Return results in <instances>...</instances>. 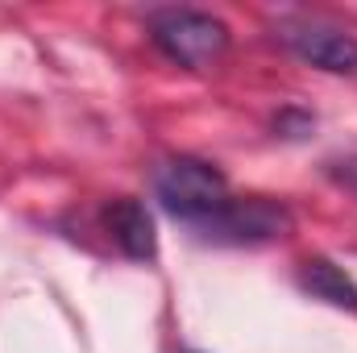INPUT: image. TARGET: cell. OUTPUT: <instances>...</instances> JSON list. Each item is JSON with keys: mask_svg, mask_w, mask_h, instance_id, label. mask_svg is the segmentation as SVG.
Returning a JSON list of instances; mask_svg holds the SVG:
<instances>
[{"mask_svg": "<svg viewBox=\"0 0 357 353\" xmlns=\"http://www.w3.org/2000/svg\"><path fill=\"white\" fill-rule=\"evenodd\" d=\"M278 38L287 42V50L303 63H312L316 71L328 75H357V38L349 29L320 21V17H299L287 21L278 29Z\"/></svg>", "mask_w": 357, "mask_h": 353, "instance_id": "277c9868", "label": "cell"}, {"mask_svg": "<svg viewBox=\"0 0 357 353\" xmlns=\"http://www.w3.org/2000/svg\"><path fill=\"white\" fill-rule=\"evenodd\" d=\"M104 225L112 233V241L121 246L125 258L133 262H154L158 258V233H154V216L142 200L133 195H121L104 208Z\"/></svg>", "mask_w": 357, "mask_h": 353, "instance_id": "5b68a950", "label": "cell"}, {"mask_svg": "<svg viewBox=\"0 0 357 353\" xmlns=\"http://www.w3.org/2000/svg\"><path fill=\"white\" fill-rule=\"evenodd\" d=\"M295 283H299V291H307L312 299H324V303H333V308L357 312V283L349 278L345 266L328 262V258H307V262L299 266Z\"/></svg>", "mask_w": 357, "mask_h": 353, "instance_id": "8992f818", "label": "cell"}, {"mask_svg": "<svg viewBox=\"0 0 357 353\" xmlns=\"http://www.w3.org/2000/svg\"><path fill=\"white\" fill-rule=\"evenodd\" d=\"M154 46L187 71H208L229 50V25L199 8H158L150 13Z\"/></svg>", "mask_w": 357, "mask_h": 353, "instance_id": "6da1fadb", "label": "cell"}, {"mask_svg": "<svg viewBox=\"0 0 357 353\" xmlns=\"http://www.w3.org/2000/svg\"><path fill=\"white\" fill-rule=\"evenodd\" d=\"M154 195L175 220L191 229L229 200V179L204 158L178 154V158H162L154 167Z\"/></svg>", "mask_w": 357, "mask_h": 353, "instance_id": "7a4b0ae2", "label": "cell"}, {"mask_svg": "<svg viewBox=\"0 0 357 353\" xmlns=\"http://www.w3.org/2000/svg\"><path fill=\"white\" fill-rule=\"evenodd\" d=\"M183 353H195V350H183Z\"/></svg>", "mask_w": 357, "mask_h": 353, "instance_id": "52a82bcc", "label": "cell"}, {"mask_svg": "<svg viewBox=\"0 0 357 353\" xmlns=\"http://www.w3.org/2000/svg\"><path fill=\"white\" fill-rule=\"evenodd\" d=\"M287 229H291V212L262 195H229L212 216L191 225V233L212 246H266L287 237Z\"/></svg>", "mask_w": 357, "mask_h": 353, "instance_id": "3957f363", "label": "cell"}]
</instances>
